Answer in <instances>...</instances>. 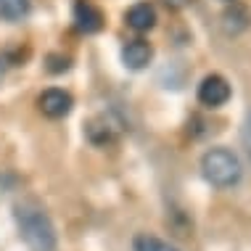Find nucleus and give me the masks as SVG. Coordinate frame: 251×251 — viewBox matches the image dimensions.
Here are the masks:
<instances>
[{"instance_id": "1", "label": "nucleus", "mask_w": 251, "mask_h": 251, "mask_svg": "<svg viewBox=\"0 0 251 251\" xmlns=\"http://www.w3.org/2000/svg\"><path fill=\"white\" fill-rule=\"evenodd\" d=\"M13 220L19 225L22 241L26 243L29 251H56L58 238H56V227H53L50 217L45 214V209L37 201L24 199L13 206Z\"/></svg>"}, {"instance_id": "2", "label": "nucleus", "mask_w": 251, "mask_h": 251, "mask_svg": "<svg viewBox=\"0 0 251 251\" xmlns=\"http://www.w3.org/2000/svg\"><path fill=\"white\" fill-rule=\"evenodd\" d=\"M201 172L206 177V182H212L214 188H233V185H238L243 169H241L238 156L233 151H227V148H212L201 159Z\"/></svg>"}, {"instance_id": "3", "label": "nucleus", "mask_w": 251, "mask_h": 251, "mask_svg": "<svg viewBox=\"0 0 251 251\" xmlns=\"http://www.w3.org/2000/svg\"><path fill=\"white\" fill-rule=\"evenodd\" d=\"M199 100L209 108H220L230 100V85L225 77L220 74H209L203 77V82L199 85Z\"/></svg>"}, {"instance_id": "4", "label": "nucleus", "mask_w": 251, "mask_h": 251, "mask_svg": "<svg viewBox=\"0 0 251 251\" xmlns=\"http://www.w3.org/2000/svg\"><path fill=\"white\" fill-rule=\"evenodd\" d=\"M37 106H40V111H43L48 119H61V117H66V114L72 111L74 100H72V96L66 90L50 87V90H45L43 96L37 98Z\"/></svg>"}, {"instance_id": "5", "label": "nucleus", "mask_w": 251, "mask_h": 251, "mask_svg": "<svg viewBox=\"0 0 251 251\" xmlns=\"http://www.w3.org/2000/svg\"><path fill=\"white\" fill-rule=\"evenodd\" d=\"M74 24H77L79 32L93 35V32H98L103 26V13L90 0H74Z\"/></svg>"}, {"instance_id": "6", "label": "nucleus", "mask_w": 251, "mask_h": 251, "mask_svg": "<svg viewBox=\"0 0 251 251\" xmlns=\"http://www.w3.org/2000/svg\"><path fill=\"white\" fill-rule=\"evenodd\" d=\"M153 58V48L151 43H146V40H130V43L122 48V61H125V66H130V69H143V66L151 64Z\"/></svg>"}, {"instance_id": "7", "label": "nucleus", "mask_w": 251, "mask_h": 251, "mask_svg": "<svg viewBox=\"0 0 251 251\" xmlns=\"http://www.w3.org/2000/svg\"><path fill=\"white\" fill-rule=\"evenodd\" d=\"M85 132H87V140H90V143L106 146V143H111L114 135H117V122L111 117H106V114H98V117H93L87 122Z\"/></svg>"}, {"instance_id": "8", "label": "nucleus", "mask_w": 251, "mask_h": 251, "mask_svg": "<svg viewBox=\"0 0 251 251\" xmlns=\"http://www.w3.org/2000/svg\"><path fill=\"white\" fill-rule=\"evenodd\" d=\"M249 22H251V13L246 5L241 3H233L230 8L222 13V29L227 35H241L243 29H249Z\"/></svg>"}, {"instance_id": "9", "label": "nucleus", "mask_w": 251, "mask_h": 251, "mask_svg": "<svg viewBox=\"0 0 251 251\" xmlns=\"http://www.w3.org/2000/svg\"><path fill=\"white\" fill-rule=\"evenodd\" d=\"M125 19L135 32H148V29H153V24H156V11H153L151 3H135L132 8L127 11Z\"/></svg>"}, {"instance_id": "10", "label": "nucleus", "mask_w": 251, "mask_h": 251, "mask_svg": "<svg viewBox=\"0 0 251 251\" xmlns=\"http://www.w3.org/2000/svg\"><path fill=\"white\" fill-rule=\"evenodd\" d=\"M132 251H177L169 241H161L156 235H148V233H140L135 235L132 241Z\"/></svg>"}, {"instance_id": "11", "label": "nucleus", "mask_w": 251, "mask_h": 251, "mask_svg": "<svg viewBox=\"0 0 251 251\" xmlns=\"http://www.w3.org/2000/svg\"><path fill=\"white\" fill-rule=\"evenodd\" d=\"M29 3L26 0H0V19L3 22H19L22 16H26Z\"/></svg>"}, {"instance_id": "12", "label": "nucleus", "mask_w": 251, "mask_h": 251, "mask_svg": "<svg viewBox=\"0 0 251 251\" xmlns=\"http://www.w3.org/2000/svg\"><path fill=\"white\" fill-rule=\"evenodd\" d=\"M241 140H243V148H246V156L251 159V111L246 114V122H243V130H241Z\"/></svg>"}, {"instance_id": "13", "label": "nucleus", "mask_w": 251, "mask_h": 251, "mask_svg": "<svg viewBox=\"0 0 251 251\" xmlns=\"http://www.w3.org/2000/svg\"><path fill=\"white\" fill-rule=\"evenodd\" d=\"M48 69L53 72V74H58V72H66V69H69V58H61V56H50L48 58Z\"/></svg>"}, {"instance_id": "14", "label": "nucleus", "mask_w": 251, "mask_h": 251, "mask_svg": "<svg viewBox=\"0 0 251 251\" xmlns=\"http://www.w3.org/2000/svg\"><path fill=\"white\" fill-rule=\"evenodd\" d=\"M161 3H164L169 11H182V8L191 5V0H161Z\"/></svg>"}]
</instances>
